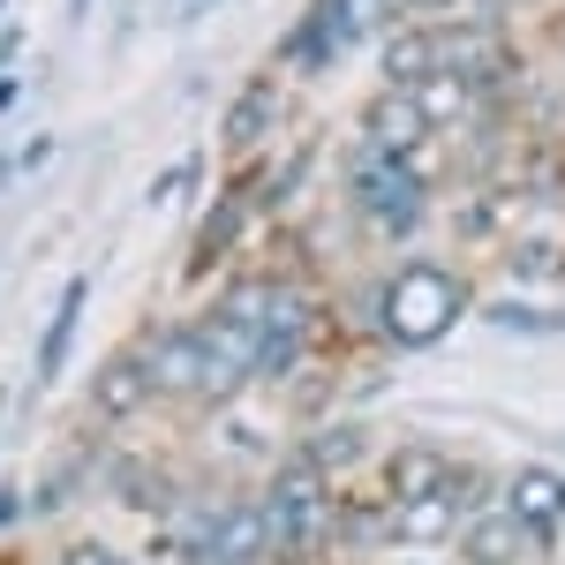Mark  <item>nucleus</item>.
Returning a JSON list of instances; mask_svg holds the SVG:
<instances>
[{
    "label": "nucleus",
    "mask_w": 565,
    "mask_h": 565,
    "mask_svg": "<svg viewBox=\"0 0 565 565\" xmlns=\"http://www.w3.org/2000/svg\"><path fill=\"white\" fill-rule=\"evenodd\" d=\"M460 317H468V279L445 271V264H407V271H392L385 302H377V324H385L392 348H437Z\"/></svg>",
    "instance_id": "f257e3e1"
},
{
    "label": "nucleus",
    "mask_w": 565,
    "mask_h": 565,
    "mask_svg": "<svg viewBox=\"0 0 565 565\" xmlns=\"http://www.w3.org/2000/svg\"><path fill=\"white\" fill-rule=\"evenodd\" d=\"M324 513H332V498H324V476L317 468H279L271 476V498H264V521H271V551L279 558H295V551H309L317 535H324Z\"/></svg>",
    "instance_id": "f03ea898"
},
{
    "label": "nucleus",
    "mask_w": 565,
    "mask_h": 565,
    "mask_svg": "<svg viewBox=\"0 0 565 565\" xmlns=\"http://www.w3.org/2000/svg\"><path fill=\"white\" fill-rule=\"evenodd\" d=\"M136 362H143V385L159 392V399H204V407H218V377H212V354H204V332H159Z\"/></svg>",
    "instance_id": "7ed1b4c3"
},
{
    "label": "nucleus",
    "mask_w": 565,
    "mask_h": 565,
    "mask_svg": "<svg viewBox=\"0 0 565 565\" xmlns=\"http://www.w3.org/2000/svg\"><path fill=\"white\" fill-rule=\"evenodd\" d=\"M370 151H385V159H423V143H430V114L415 106V90H385V98H370Z\"/></svg>",
    "instance_id": "20e7f679"
},
{
    "label": "nucleus",
    "mask_w": 565,
    "mask_h": 565,
    "mask_svg": "<svg viewBox=\"0 0 565 565\" xmlns=\"http://www.w3.org/2000/svg\"><path fill=\"white\" fill-rule=\"evenodd\" d=\"M340 45H348V8H340V0H317L302 23L287 31V61L317 76V68H332V53H340Z\"/></svg>",
    "instance_id": "39448f33"
},
{
    "label": "nucleus",
    "mask_w": 565,
    "mask_h": 565,
    "mask_svg": "<svg viewBox=\"0 0 565 565\" xmlns=\"http://www.w3.org/2000/svg\"><path fill=\"white\" fill-rule=\"evenodd\" d=\"M264 551H271L264 505H226V513H218V535H212V565H257Z\"/></svg>",
    "instance_id": "423d86ee"
},
{
    "label": "nucleus",
    "mask_w": 565,
    "mask_h": 565,
    "mask_svg": "<svg viewBox=\"0 0 565 565\" xmlns=\"http://www.w3.org/2000/svg\"><path fill=\"white\" fill-rule=\"evenodd\" d=\"M445 68V45L430 39V31H399V39H385V84L392 90H423Z\"/></svg>",
    "instance_id": "0eeeda50"
},
{
    "label": "nucleus",
    "mask_w": 565,
    "mask_h": 565,
    "mask_svg": "<svg viewBox=\"0 0 565 565\" xmlns=\"http://www.w3.org/2000/svg\"><path fill=\"white\" fill-rule=\"evenodd\" d=\"M392 527H399L407 543H445V535L460 527V482H445V490H430V498H407Z\"/></svg>",
    "instance_id": "6e6552de"
},
{
    "label": "nucleus",
    "mask_w": 565,
    "mask_h": 565,
    "mask_svg": "<svg viewBox=\"0 0 565 565\" xmlns=\"http://www.w3.org/2000/svg\"><path fill=\"white\" fill-rule=\"evenodd\" d=\"M551 513H565V482L551 476V468H521V476H513V521H521L527 535H543Z\"/></svg>",
    "instance_id": "1a4fd4ad"
},
{
    "label": "nucleus",
    "mask_w": 565,
    "mask_h": 565,
    "mask_svg": "<svg viewBox=\"0 0 565 565\" xmlns=\"http://www.w3.org/2000/svg\"><path fill=\"white\" fill-rule=\"evenodd\" d=\"M84 302H90V279H68V295L53 302V324H45V340H39V385H53V377H61V354H68V340H76Z\"/></svg>",
    "instance_id": "9d476101"
},
{
    "label": "nucleus",
    "mask_w": 565,
    "mask_h": 565,
    "mask_svg": "<svg viewBox=\"0 0 565 565\" xmlns=\"http://www.w3.org/2000/svg\"><path fill=\"white\" fill-rule=\"evenodd\" d=\"M468 565H521L527 551V527L513 521V513H498V521H468Z\"/></svg>",
    "instance_id": "9b49d317"
},
{
    "label": "nucleus",
    "mask_w": 565,
    "mask_h": 565,
    "mask_svg": "<svg viewBox=\"0 0 565 565\" xmlns=\"http://www.w3.org/2000/svg\"><path fill=\"white\" fill-rule=\"evenodd\" d=\"M415 106L430 114V129H452V121H468V106H476V84H468L460 68H437L430 84L415 90Z\"/></svg>",
    "instance_id": "f8f14e48"
},
{
    "label": "nucleus",
    "mask_w": 565,
    "mask_h": 565,
    "mask_svg": "<svg viewBox=\"0 0 565 565\" xmlns=\"http://www.w3.org/2000/svg\"><path fill=\"white\" fill-rule=\"evenodd\" d=\"M445 460H437V452H423V445H407V452H399V460H392V490H399V505H407V498H430V490H445Z\"/></svg>",
    "instance_id": "ddd939ff"
},
{
    "label": "nucleus",
    "mask_w": 565,
    "mask_h": 565,
    "mask_svg": "<svg viewBox=\"0 0 565 565\" xmlns=\"http://www.w3.org/2000/svg\"><path fill=\"white\" fill-rule=\"evenodd\" d=\"M490 324H505V332H565V317L558 309H527V302H490Z\"/></svg>",
    "instance_id": "4468645a"
},
{
    "label": "nucleus",
    "mask_w": 565,
    "mask_h": 565,
    "mask_svg": "<svg viewBox=\"0 0 565 565\" xmlns=\"http://www.w3.org/2000/svg\"><path fill=\"white\" fill-rule=\"evenodd\" d=\"M106 407H136V392H151L143 385V362H129V354H121V362H114V370H106Z\"/></svg>",
    "instance_id": "2eb2a0df"
},
{
    "label": "nucleus",
    "mask_w": 565,
    "mask_h": 565,
    "mask_svg": "<svg viewBox=\"0 0 565 565\" xmlns=\"http://www.w3.org/2000/svg\"><path fill=\"white\" fill-rule=\"evenodd\" d=\"M348 452H362V430H324V437H309V468H348Z\"/></svg>",
    "instance_id": "dca6fc26"
},
{
    "label": "nucleus",
    "mask_w": 565,
    "mask_h": 565,
    "mask_svg": "<svg viewBox=\"0 0 565 565\" xmlns=\"http://www.w3.org/2000/svg\"><path fill=\"white\" fill-rule=\"evenodd\" d=\"M234 226H242V204H234V196H226V204H218V212H212V226H204V249H196V264H212L218 249H226V242H234Z\"/></svg>",
    "instance_id": "f3484780"
},
{
    "label": "nucleus",
    "mask_w": 565,
    "mask_h": 565,
    "mask_svg": "<svg viewBox=\"0 0 565 565\" xmlns=\"http://www.w3.org/2000/svg\"><path fill=\"white\" fill-rule=\"evenodd\" d=\"M264 121H271V106H264V90H249V106H234V114H226V136H234V143H249Z\"/></svg>",
    "instance_id": "a211bd4d"
},
{
    "label": "nucleus",
    "mask_w": 565,
    "mask_h": 565,
    "mask_svg": "<svg viewBox=\"0 0 565 565\" xmlns=\"http://www.w3.org/2000/svg\"><path fill=\"white\" fill-rule=\"evenodd\" d=\"M61 565H129V558H121L114 543H90V535H84V543H68V551H61Z\"/></svg>",
    "instance_id": "6ab92c4d"
},
{
    "label": "nucleus",
    "mask_w": 565,
    "mask_h": 565,
    "mask_svg": "<svg viewBox=\"0 0 565 565\" xmlns=\"http://www.w3.org/2000/svg\"><path fill=\"white\" fill-rule=\"evenodd\" d=\"M513 271H558V242H527L513 257Z\"/></svg>",
    "instance_id": "aec40b11"
},
{
    "label": "nucleus",
    "mask_w": 565,
    "mask_h": 565,
    "mask_svg": "<svg viewBox=\"0 0 565 565\" xmlns=\"http://www.w3.org/2000/svg\"><path fill=\"white\" fill-rule=\"evenodd\" d=\"M189 174H196V167H167V174L151 181V204H167V196H174V189H181V181H189Z\"/></svg>",
    "instance_id": "412c9836"
},
{
    "label": "nucleus",
    "mask_w": 565,
    "mask_h": 565,
    "mask_svg": "<svg viewBox=\"0 0 565 565\" xmlns=\"http://www.w3.org/2000/svg\"><path fill=\"white\" fill-rule=\"evenodd\" d=\"M45 159H53V143H45V136H39V143H31V151H23V159H15V174H39Z\"/></svg>",
    "instance_id": "4be33fe9"
},
{
    "label": "nucleus",
    "mask_w": 565,
    "mask_h": 565,
    "mask_svg": "<svg viewBox=\"0 0 565 565\" xmlns=\"http://www.w3.org/2000/svg\"><path fill=\"white\" fill-rule=\"evenodd\" d=\"M23 521V498H15V490H0V527H15Z\"/></svg>",
    "instance_id": "5701e85b"
},
{
    "label": "nucleus",
    "mask_w": 565,
    "mask_h": 565,
    "mask_svg": "<svg viewBox=\"0 0 565 565\" xmlns=\"http://www.w3.org/2000/svg\"><path fill=\"white\" fill-rule=\"evenodd\" d=\"M399 8H407V15H445L452 0H399Z\"/></svg>",
    "instance_id": "b1692460"
},
{
    "label": "nucleus",
    "mask_w": 565,
    "mask_h": 565,
    "mask_svg": "<svg viewBox=\"0 0 565 565\" xmlns=\"http://www.w3.org/2000/svg\"><path fill=\"white\" fill-rule=\"evenodd\" d=\"M15 98H23V90H15V76H8V84H0V114H8V106H15Z\"/></svg>",
    "instance_id": "393cba45"
},
{
    "label": "nucleus",
    "mask_w": 565,
    "mask_h": 565,
    "mask_svg": "<svg viewBox=\"0 0 565 565\" xmlns=\"http://www.w3.org/2000/svg\"><path fill=\"white\" fill-rule=\"evenodd\" d=\"M84 8H90V0H68V15H84Z\"/></svg>",
    "instance_id": "a878e982"
}]
</instances>
